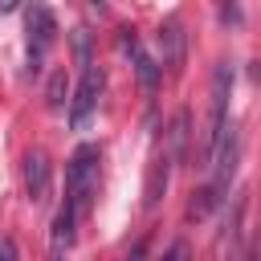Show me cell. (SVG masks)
I'll return each mask as SVG.
<instances>
[{
  "label": "cell",
  "instance_id": "cell-1",
  "mask_svg": "<svg viewBox=\"0 0 261 261\" xmlns=\"http://www.w3.org/2000/svg\"><path fill=\"white\" fill-rule=\"evenodd\" d=\"M94 192H98V147H77L69 155V167H65V200L82 212H90L94 204Z\"/></svg>",
  "mask_w": 261,
  "mask_h": 261
},
{
  "label": "cell",
  "instance_id": "cell-2",
  "mask_svg": "<svg viewBox=\"0 0 261 261\" xmlns=\"http://www.w3.org/2000/svg\"><path fill=\"white\" fill-rule=\"evenodd\" d=\"M53 41H57V16H53L49 4L33 0V8H29V61H33V69L53 49Z\"/></svg>",
  "mask_w": 261,
  "mask_h": 261
},
{
  "label": "cell",
  "instance_id": "cell-3",
  "mask_svg": "<svg viewBox=\"0 0 261 261\" xmlns=\"http://www.w3.org/2000/svg\"><path fill=\"white\" fill-rule=\"evenodd\" d=\"M98 94H102V69H98L94 61H86V73H82V82H77V90H73V102H69V122H73V126H82V122L94 114Z\"/></svg>",
  "mask_w": 261,
  "mask_h": 261
},
{
  "label": "cell",
  "instance_id": "cell-4",
  "mask_svg": "<svg viewBox=\"0 0 261 261\" xmlns=\"http://www.w3.org/2000/svg\"><path fill=\"white\" fill-rule=\"evenodd\" d=\"M159 57H163L167 73H179V69H184L188 33H184V20H179V16H167V20L159 24Z\"/></svg>",
  "mask_w": 261,
  "mask_h": 261
},
{
  "label": "cell",
  "instance_id": "cell-5",
  "mask_svg": "<svg viewBox=\"0 0 261 261\" xmlns=\"http://www.w3.org/2000/svg\"><path fill=\"white\" fill-rule=\"evenodd\" d=\"M49 179H53L49 155L45 151H29L24 155V188H29V200L33 204H45L49 200Z\"/></svg>",
  "mask_w": 261,
  "mask_h": 261
},
{
  "label": "cell",
  "instance_id": "cell-6",
  "mask_svg": "<svg viewBox=\"0 0 261 261\" xmlns=\"http://www.w3.org/2000/svg\"><path fill=\"white\" fill-rule=\"evenodd\" d=\"M73 224H77V208L65 200V204L57 208V216H53V237H49V249H53L57 257L73 245Z\"/></svg>",
  "mask_w": 261,
  "mask_h": 261
},
{
  "label": "cell",
  "instance_id": "cell-7",
  "mask_svg": "<svg viewBox=\"0 0 261 261\" xmlns=\"http://www.w3.org/2000/svg\"><path fill=\"white\" fill-rule=\"evenodd\" d=\"M122 45L130 49V61H135V73H139V86L147 90V94H155V86H159V65L139 49V41L135 37H122Z\"/></svg>",
  "mask_w": 261,
  "mask_h": 261
},
{
  "label": "cell",
  "instance_id": "cell-8",
  "mask_svg": "<svg viewBox=\"0 0 261 261\" xmlns=\"http://www.w3.org/2000/svg\"><path fill=\"white\" fill-rule=\"evenodd\" d=\"M167 171H171V155L159 151V155L151 159V171H147V208H155L159 196L167 192Z\"/></svg>",
  "mask_w": 261,
  "mask_h": 261
},
{
  "label": "cell",
  "instance_id": "cell-9",
  "mask_svg": "<svg viewBox=\"0 0 261 261\" xmlns=\"http://www.w3.org/2000/svg\"><path fill=\"white\" fill-rule=\"evenodd\" d=\"M171 155L175 159L188 155V114H175V122H171Z\"/></svg>",
  "mask_w": 261,
  "mask_h": 261
},
{
  "label": "cell",
  "instance_id": "cell-10",
  "mask_svg": "<svg viewBox=\"0 0 261 261\" xmlns=\"http://www.w3.org/2000/svg\"><path fill=\"white\" fill-rule=\"evenodd\" d=\"M49 106L53 110L65 106V73H53V82H49Z\"/></svg>",
  "mask_w": 261,
  "mask_h": 261
},
{
  "label": "cell",
  "instance_id": "cell-11",
  "mask_svg": "<svg viewBox=\"0 0 261 261\" xmlns=\"http://www.w3.org/2000/svg\"><path fill=\"white\" fill-rule=\"evenodd\" d=\"M220 24H241V8H237V0H220Z\"/></svg>",
  "mask_w": 261,
  "mask_h": 261
},
{
  "label": "cell",
  "instance_id": "cell-12",
  "mask_svg": "<svg viewBox=\"0 0 261 261\" xmlns=\"http://www.w3.org/2000/svg\"><path fill=\"white\" fill-rule=\"evenodd\" d=\"M20 8V0H0V12H16Z\"/></svg>",
  "mask_w": 261,
  "mask_h": 261
}]
</instances>
